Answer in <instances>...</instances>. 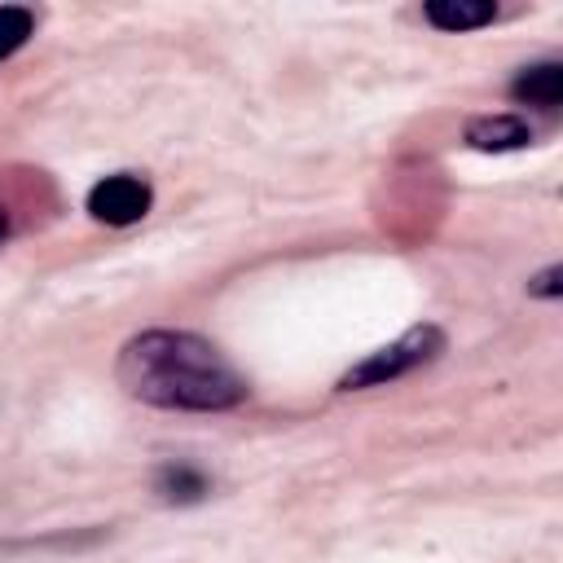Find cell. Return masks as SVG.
Returning <instances> with one entry per match:
<instances>
[{
    "label": "cell",
    "mask_w": 563,
    "mask_h": 563,
    "mask_svg": "<svg viewBox=\"0 0 563 563\" xmlns=\"http://www.w3.org/2000/svg\"><path fill=\"white\" fill-rule=\"evenodd\" d=\"M119 383L158 409H229L246 396L242 374L216 343L185 330H145L119 352Z\"/></svg>",
    "instance_id": "cell-1"
},
{
    "label": "cell",
    "mask_w": 563,
    "mask_h": 563,
    "mask_svg": "<svg viewBox=\"0 0 563 563\" xmlns=\"http://www.w3.org/2000/svg\"><path fill=\"white\" fill-rule=\"evenodd\" d=\"M444 347V334L435 330V325H413L409 334H400L391 347H383V352H374V356H365L356 369H347L343 374V383L339 387H374V383H391V378H400V374H409V369H418L422 361H431L435 352Z\"/></svg>",
    "instance_id": "cell-2"
},
{
    "label": "cell",
    "mask_w": 563,
    "mask_h": 563,
    "mask_svg": "<svg viewBox=\"0 0 563 563\" xmlns=\"http://www.w3.org/2000/svg\"><path fill=\"white\" fill-rule=\"evenodd\" d=\"M493 4L484 0H431L427 4V22H435L440 31H466V26H484L493 22Z\"/></svg>",
    "instance_id": "cell-6"
},
{
    "label": "cell",
    "mask_w": 563,
    "mask_h": 563,
    "mask_svg": "<svg viewBox=\"0 0 563 563\" xmlns=\"http://www.w3.org/2000/svg\"><path fill=\"white\" fill-rule=\"evenodd\" d=\"M31 26H35L31 9H18V4H4V9H0V62L26 44Z\"/></svg>",
    "instance_id": "cell-7"
},
{
    "label": "cell",
    "mask_w": 563,
    "mask_h": 563,
    "mask_svg": "<svg viewBox=\"0 0 563 563\" xmlns=\"http://www.w3.org/2000/svg\"><path fill=\"white\" fill-rule=\"evenodd\" d=\"M88 211L101 224H136L150 211V185L136 176H106L88 194Z\"/></svg>",
    "instance_id": "cell-3"
},
{
    "label": "cell",
    "mask_w": 563,
    "mask_h": 563,
    "mask_svg": "<svg viewBox=\"0 0 563 563\" xmlns=\"http://www.w3.org/2000/svg\"><path fill=\"white\" fill-rule=\"evenodd\" d=\"M532 290H537V295H554V290H559V268H545Z\"/></svg>",
    "instance_id": "cell-9"
},
{
    "label": "cell",
    "mask_w": 563,
    "mask_h": 563,
    "mask_svg": "<svg viewBox=\"0 0 563 563\" xmlns=\"http://www.w3.org/2000/svg\"><path fill=\"white\" fill-rule=\"evenodd\" d=\"M4 233H9V220H4V211H0V238H4Z\"/></svg>",
    "instance_id": "cell-10"
},
{
    "label": "cell",
    "mask_w": 563,
    "mask_h": 563,
    "mask_svg": "<svg viewBox=\"0 0 563 563\" xmlns=\"http://www.w3.org/2000/svg\"><path fill=\"white\" fill-rule=\"evenodd\" d=\"M158 493L163 497H180V501H194V497H202L207 493V479L198 475V471H189V466H167L163 475H158Z\"/></svg>",
    "instance_id": "cell-8"
},
{
    "label": "cell",
    "mask_w": 563,
    "mask_h": 563,
    "mask_svg": "<svg viewBox=\"0 0 563 563\" xmlns=\"http://www.w3.org/2000/svg\"><path fill=\"white\" fill-rule=\"evenodd\" d=\"M510 97L515 101H528V106H541V110H554L563 101V66L559 62H537V66H523L510 84Z\"/></svg>",
    "instance_id": "cell-4"
},
{
    "label": "cell",
    "mask_w": 563,
    "mask_h": 563,
    "mask_svg": "<svg viewBox=\"0 0 563 563\" xmlns=\"http://www.w3.org/2000/svg\"><path fill=\"white\" fill-rule=\"evenodd\" d=\"M532 141V128L519 114H484L466 123V145L475 150H519Z\"/></svg>",
    "instance_id": "cell-5"
}]
</instances>
